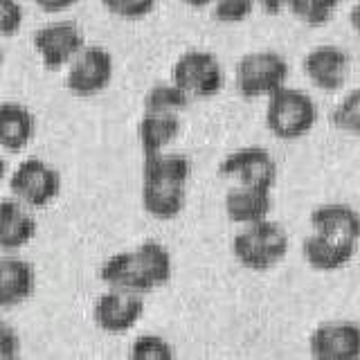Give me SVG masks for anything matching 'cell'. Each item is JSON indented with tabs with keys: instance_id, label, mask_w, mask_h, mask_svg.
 I'll return each mask as SVG.
<instances>
[{
	"instance_id": "cell-1",
	"label": "cell",
	"mask_w": 360,
	"mask_h": 360,
	"mask_svg": "<svg viewBox=\"0 0 360 360\" xmlns=\"http://www.w3.org/2000/svg\"><path fill=\"white\" fill-rule=\"evenodd\" d=\"M191 162L183 153H153L142 160V207L158 221H174L187 202Z\"/></svg>"
},
{
	"instance_id": "cell-2",
	"label": "cell",
	"mask_w": 360,
	"mask_h": 360,
	"mask_svg": "<svg viewBox=\"0 0 360 360\" xmlns=\"http://www.w3.org/2000/svg\"><path fill=\"white\" fill-rule=\"evenodd\" d=\"M172 275V252L155 239H146L133 250H124L108 257L99 268V279L108 288L131 290L140 292V295L169 284Z\"/></svg>"
},
{
	"instance_id": "cell-3",
	"label": "cell",
	"mask_w": 360,
	"mask_h": 360,
	"mask_svg": "<svg viewBox=\"0 0 360 360\" xmlns=\"http://www.w3.org/2000/svg\"><path fill=\"white\" fill-rule=\"evenodd\" d=\"M264 120L277 140H302L318 124V104L302 88L284 86L268 97Z\"/></svg>"
},
{
	"instance_id": "cell-4",
	"label": "cell",
	"mask_w": 360,
	"mask_h": 360,
	"mask_svg": "<svg viewBox=\"0 0 360 360\" xmlns=\"http://www.w3.org/2000/svg\"><path fill=\"white\" fill-rule=\"evenodd\" d=\"M232 255L243 268L264 273L275 268L288 255V234L277 221L245 225L232 239Z\"/></svg>"
},
{
	"instance_id": "cell-5",
	"label": "cell",
	"mask_w": 360,
	"mask_h": 360,
	"mask_svg": "<svg viewBox=\"0 0 360 360\" xmlns=\"http://www.w3.org/2000/svg\"><path fill=\"white\" fill-rule=\"evenodd\" d=\"M288 61L279 52L259 50L243 54L234 70V84L245 99H262L275 95L286 86Z\"/></svg>"
},
{
	"instance_id": "cell-6",
	"label": "cell",
	"mask_w": 360,
	"mask_h": 360,
	"mask_svg": "<svg viewBox=\"0 0 360 360\" xmlns=\"http://www.w3.org/2000/svg\"><path fill=\"white\" fill-rule=\"evenodd\" d=\"M61 174L43 158H25L9 176L11 196L30 210L48 207L61 194Z\"/></svg>"
},
{
	"instance_id": "cell-7",
	"label": "cell",
	"mask_w": 360,
	"mask_h": 360,
	"mask_svg": "<svg viewBox=\"0 0 360 360\" xmlns=\"http://www.w3.org/2000/svg\"><path fill=\"white\" fill-rule=\"evenodd\" d=\"M172 82L183 88L191 99H210L223 90L225 70L217 54L207 50H189L176 59Z\"/></svg>"
},
{
	"instance_id": "cell-8",
	"label": "cell",
	"mask_w": 360,
	"mask_h": 360,
	"mask_svg": "<svg viewBox=\"0 0 360 360\" xmlns=\"http://www.w3.org/2000/svg\"><path fill=\"white\" fill-rule=\"evenodd\" d=\"M32 45L48 70H61L86 50V37L75 20H54L34 32Z\"/></svg>"
},
{
	"instance_id": "cell-9",
	"label": "cell",
	"mask_w": 360,
	"mask_h": 360,
	"mask_svg": "<svg viewBox=\"0 0 360 360\" xmlns=\"http://www.w3.org/2000/svg\"><path fill=\"white\" fill-rule=\"evenodd\" d=\"M219 176L232 180L234 185L273 191L277 183V160L264 146H241L223 158L219 165Z\"/></svg>"
},
{
	"instance_id": "cell-10",
	"label": "cell",
	"mask_w": 360,
	"mask_h": 360,
	"mask_svg": "<svg viewBox=\"0 0 360 360\" xmlns=\"http://www.w3.org/2000/svg\"><path fill=\"white\" fill-rule=\"evenodd\" d=\"M112 75V54L101 45H86V50L68 65L65 88L77 97H95L110 86Z\"/></svg>"
},
{
	"instance_id": "cell-11",
	"label": "cell",
	"mask_w": 360,
	"mask_h": 360,
	"mask_svg": "<svg viewBox=\"0 0 360 360\" xmlns=\"http://www.w3.org/2000/svg\"><path fill=\"white\" fill-rule=\"evenodd\" d=\"M311 360H360V324L329 320L315 326L309 338Z\"/></svg>"
},
{
	"instance_id": "cell-12",
	"label": "cell",
	"mask_w": 360,
	"mask_h": 360,
	"mask_svg": "<svg viewBox=\"0 0 360 360\" xmlns=\"http://www.w3.org/2000/svg\"><path fill=\"white\" fill-rule=\"evenodd\" d=\"M144 315V300L140 292L108 288L93 307V320L106 333H127Z\"/></svg>"
},
{
	"instance_id": "cell-13",
	"label": "cell",
	"mask_w": 360,
	"mask_h": 360,
	"mask_svg": "<svg viewBox=\"0 0 360 360\" xmlns=\"http://www.w3.org/2000/svg\"><path fill=\"white\" fill-rule=\"evenodd\" d=\"M302 68L307 79L318 90L338 93V90H342V86L347 84L349 70H352V61H349V54L342 48L324 43V45H315L313 50L307 52Z\"/></svg>"
},
{
	"instance_id": "cell-14",
	"label": "cell",
	"mask_w": 360,
	"mask_h": 360,
	"mask_svg": "<svg viewBox=\"0 0 360 360\" xmlns=\"http://www.w3.org/2000/svg\"><path fill=\"white\" fill-rule=\"evenodd\" d=\"M270 210H273L270 189L234 185L225 194V217L241 228L266 221L270 217Z\"/></svg>"
},
{
	"instance_id": "cell-15",
	"label": "cell",
	"mask_w": 360,
	"mask_h": 360,
	"mask_svg": "<svg viewBox=\"0 0 360 360\" xmlns=\"http://www.w3.org/2000/svg\"><path fill=\"white\" fill-rule=\"evenodd\" d=\"M34 290H37V270L27 259L14 255H5L0 259V304L3 309L27 302Z\"/></svg>"
},
{
	"instance_id": "cell-16",
	"label": "cell",
	"mask_w": 360,
	"mask_h": 360,
	"mask_svg": "<svg viewBox=\"0 0 360 360\" xmlns=\"http://www.w3.org/2000/svg\"><path fill=\"white\" fill-rule=\"evenodd\" d=\"M356 248L358 243L354 241H342V239H333V236L313 232L304 239L302 255L313 270L333 273V270H340L352 264V259L356 257Z\"/></svg>"
},
{
	"instance_id": "cell-17",
	"label": "cell",
	"mask_w": 360,
	"mask_h": 360,
	"mask_svg": "<svg viewBox=\"0 0 360 360\" xmlns=\"http://www.w3.org/2000/svg\"><path fill=\"white\" fill-rule=\"evenodd\" d=\"M37 219L27 205L16 198L0 202V248L9 255L25 248L37 236Z\"/></svg>"
},
{
	"instance_id": "cell-18",
	"label": "cell",
	"mask_w": 360,
	"mask_h": 360,
	"mask_svg": "<svg viewBox=\"0 0 360 360\" xmlns=\"http://www.w3.org/2000/svg\"><path fill=\"white\" fill-rule=\"evenodd\" d=\"M313 232L342 241H360V214L347 202H324L311 212Z\"/></svg>"
},
{
	"instance_id": "cell-19",
	"label": "cell",
	"mask_w": 360,
	"mask_h": 360,
	"mask_svg": "<svg viewBox=\"0 0 360 360\" xmlns=\"http://www.w3.org/2000/svg\"><path fill=\"white\" fill-rule=\"evenodd\" d=\"M37 135V117L18 101H5L0 106V146L7 153H20L27 149Z\"/></svg>"
},
{
	"instance_id": "cell-20",
	"label": "cell",
	"mask_w": 360,
	"mask_h": 360,
	"mask_svg": "<svg viewBox=\"0 0 360 360\" xmlns=\"http://www.w3.org/2000/svg\"><path fill=\"white\" fill-rule=\"evenodd\" d=\"M183 131V120L174 112H153L142 110V117L138 122V142L144 155L162 153L176 142V138Z\"/></svg>"
},
{
	"instance_id": "cell-21",
	"label": "cell",
	"mask_w": 360,
	"mask_h": 360,
	"mask_svg": "<svg viewBox=\"0 0 360 360\" xmlns=\"http://www.w3.org/2000/svg\"><path fill=\"white\" fill-rule=\"evenodd\" d=\"M189 101H191V97L174 82L155 84L149 88V93L144 95V110L174 112V115H180L183 110H187Z\"/></svg>"
},
{
	"instance_id": "cell-22",
	"label": "cell",
	"mask_w": 360,
	"mask_h": 360,
	"mask_svg": "<svg viewBox=\"0 0 360 360\" xmlns=\"http://www.w3.org/2000/svg\"><path fill=\"white\" fill-rule=\"evenodd\" d=\"M342 0H288L290 14L307 27H322L331 22Z\"/></svg>"
},
{
	"instance_id": "cell-23",
	"label": "cell",
	"mask_w": 360,
	"mask_h": 360,
	"mask_svg": "<svg viewBox=\"0 0 360 360\" xmlns=\"http://www.w3.org/2000/svg\"><path fill=\"white\" fill-rule=\"evenodd\" d=\"M331 124L338 131L360 138V88L349 90V93L333 106Z\"/></svg>"
},
{
	"instance_id": "cell-24",
	"label": "cell",
	"mask_w": 360,
	"mask_h": 360,
	"mask_svg": "<svg viewBox=\"0 0 360 360\" xmlns=\"http://www.w3.org/2000/svg\"><path fill=\"white\" fill-rule=\"evenodd\" d=\"M129 360H176V352L169 340L155 333H144L133 340Z\"/></svg>"
},
{
	"instance_id": "cell-25",
	"label": "cell",
	"mask_w": 360,
	"mask_h": 360,
	"mask_svg": "<svg viewBox=\"0 0 360 360\" xmlns=\"http://www.w3.org/2000/svg\"><path fill=\"white\" fill-rule=\"evenodd\" d=\"M257 0H214L212 16L223 25H239L252 16Z\"/></svg>"
},
{
	"instance_id": "cell-26",
	"label": "cell",
	"mask_w": 360,
	"mask_h": 360,
	"mask_svg": "<svg viewBox=\"0 0 360 360\" xmlns=\"http://www.w3.org/2000/svg\"><path fill=\"white\" fill-rule=\"evenodd\" d=\"M108 14L124 20H140L155 9L158 0H101Z\"/></svg>"
},
{
	"instance_id": "cell-27",
	"label": "cell",
	"mask_w": 360,
	"mask_h": 360,
	"mask_svg": "<svg viewBox=\"0 0 360 360\" xmlns=\"http://www.w3.org/2000/svg\"><path fill=\"white\" fill-rule=\"evenodd\" d=\"M25 11H22L18 0H0V34L5 39H11L20 32Z\"/></svg>"
},
{
	"instance_id": "cell-28",
	"label": "cell",
	"mask_w": 360,
	"mask_h": 360,
	"mask_svg": "<svg viewBox=\"0 0 360 360\" xmlns=\"http://www.w3.org/2000/svg\"><path fill=\"white\" fill-rule=\"evenodd\" d=\"M20 352V340L16 331L9 324L0 326V358L3 360H16Z\"/></svg>"
},
{
	"instance_id": "cell-29",
	"label": "cell",
	"mask_w": 360,
	"mask_h": 360,
	"mask_svg": "<svg viewBox=\"0 0 360 360\" xmlns=\"http://www.w3.org/2000/svg\"><path fill=\"white\" fill-rule=\"evenodd\" d=\"M39 9L48 11V14H59V11L70 9L72 5H77L79 0H34Z\"/></svg>"
},
{
	"instance_id": "cell-30",
	"label": "cell",
	"mask_w": 360,
	"mask_h": 360,
	"mask_svg": "<svg viewBox=\"0 0 360 360\" xmlns=\"http://www.w3.org/2000/svg\"><path fill=\"white\" fill-rule=\"evenodd\" d=\"M257 5L262 7L266 14L270 16H277L281 14L284 9H288V0H257Z\"/></svg>"
},
{
	"instance_id": "cell-31",
	"label": "cell",
	"mask_w": 360,
	"mask_h": 360,
	"mask_svg": "<svg viewBox=\"0 0 360 360\" xmlns=\"http://www.w3.org/2000/svg\"><path fill=\"white\" fill-rule=\"evenodd\" d=\"M349 22H352V30L360 41V0L352 7V11H349Z\"/></svg>"
},
{
	"instance_id": "cell-32",
	"label": "cell",
	"mask_w": 360,
	"mask_h": 360,
	"mask_svg": "<svg viewBox=\"0 0 360 360\" xmlns=\"http://www.w3.org/2000/svg\"><path fill=\"white\" fill-rule=\"evenodd\" d=\"M185 3L189 7H194V9H205V7H212L214 5V0H185Z\"/></svg>"
},
{
	"instance_id": "cell-33",
	"label": "cell",
	"mask_w": 360,
	"mask_h": 360,
	"mask_svg": "<svg viewBox=\"0 0 360 360\" xmlns=\"http://www.w3.org/2000/svg\"><path fill=\"white\" fill-rule=\"evenodd\" d=\"M16 360H18V358H16Z\"/></svg>"
}]
</instances>
